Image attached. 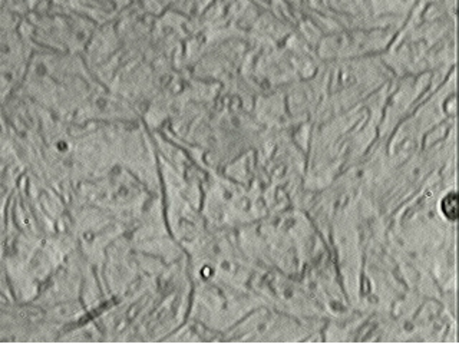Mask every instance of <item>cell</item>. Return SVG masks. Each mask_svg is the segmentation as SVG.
Returning <instances> with one entry per match:
<instances>
[{
    "label": "cell",
    "instance_id": "obj_1",
    "mask_svg": "<svg viewBox=\"0 0 459 344\" xmlns=\"http://www.w3.org/2000/svg\"><path fill=\"white\" fill-rule=\"evenodd\" d=\"M457 205H458V202H457V195L455 194H449L445 198L444 202H442V211L448 218H451V220L457 218V212H458Z\"/></svg>",
    "mask_w": 459,
    "mask_h": 344
}]
</instances>
